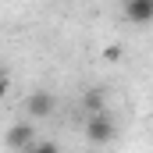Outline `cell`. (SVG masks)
I'll return each mask as SVG.
<instances>
[{"label":"cell","mask_w":153,"mask_h":153,"mask_svg":"<svg viewBox=\"0 0 153 153\" xmlns=\"http://www.w3.org/2000/svg\"><path fill=\"white\" fill-rule=\"evenodd\" d=\"M85 139H89V143H96V146L111 143V139H114V121H111L107 114L85 117Z\"/></svg>","instance_id":"1"},{"label":"cell","mask_w":153,"mask_h":153,"mask_svg":"<svg viewBox=\"0 0 153 153\" xmlns=\"http://www.w3.org/2000/svg\"><path fill=\"white\" fill-rule=\"evenodd\" d=\"M53 107H57V100H53V93H46V89L29 93V100H25V114L29 117H50Z\"/></svg>","instance_id":"2"},{"label":"cell","mask_w":153,"mask_h":153,"mask_svg":"<svg viewBox=\"0 0 153 153\" xmlns=\"http://www.w3.org/2000/svg\"><path fill=\"white\" fill-rule=\"evenodd\" d=\"M7 146L11 150H32V146H39L36 143V128H32V121H22V125H14L11 132H7Z\"/></svg>","instance_id":"3"},{"label":"cell","mask_w":153,"mask_h":153,"mask_svg":"<svg viewBox=\"0 0 153 153\" xmlns=\"http://www.w3.org/2000/svg\"><path fill=\"white\" fill-rule=\"evenodd\" d=\"M121 14L135 25H150L153 22V0H125L121 4Z\"/></svg>","instance_id":"4"},{"label":"cell","mask_w":153,"mask_h":153,"mask_svg":"<svg viewBox=\"0 0 153 153\" xmlns=\"http://www.w3.org/2000/svg\"><path fill=\"white\" fill-rule=\"evenodd\" d=\"M82 107H85V114H89V117L107 114V111H103V93H100V89H89V93L82 96Z\"/></svg>","instance_id":"5"},{"label":"cell","mask_w":153,"mask_h":153,"mask_svg":"<svg viewBox=\"0 0 153 153\" xmlns=\"http://www.w3.org/2000/svg\"><path fill=\"white\" fill-rule=\"evenodd\" d=\"M25 153H61L53 143H39V146H32V150H25Z\"/></svg>","instance_id":"6"},{"label":"cell","mask_w":153,"mask_h":153,"mask_svg":"<svg viewBox=\"0 0 153 153\" xmlns=\"http://www.w3.org/2000/svg\"><path fill=\"white\" fill-rule=\"evenodd\" d=\"M103 57H107V61H121V46H107V50H103Z\"/></svg>","instance_id":"7"}]
</instances>
